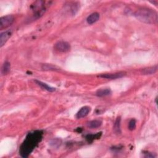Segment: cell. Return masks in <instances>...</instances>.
<instances>
[{
  "label": "cell",
  "mask_w": 158,
  "mask_h": 158,
  "mask_svg": "<svg viewBox=\"0 0 158 158\" xmlns=\"http://www.w3.org/2000/svg\"><path fill=\"white\" fill-rule=\"evenodd\" d=\"M54 48H55L58 51L65 53V52L70 51L71 45L70 44L66 42L61 41V42H58V43L55 44Z\"/></svg>",
  "instance_id": "cell-4"
},
{
  "label": "cell",
  "mask_w": 158,
  "mask_h": 158,
  "mask_svg": "<svg viewBox=\"0 0 158 158\" xmlns=\"http://www.w3.org/2000/svg\"><path fill=\"white\" fill-rule=\"evenodd\" d=\"M157 69V66H155L153 67H147L141 70V73L143 74V75H152V74L155 73Z\"/></svg>",
  "instance_id": "cell-9"
},
{
  "label": "cell",
  "mask_w": 158,
  "mask_h": 158,
  "mask_svg": "<svg viewBox=\"0 0 158 158\" xmlns=\"http://www.w3.org/2000/svg\"><path fill=\"white\" fill-rule=\"evenodd\" d=\"M12 34V30H7L0 35V46L2 47L4 44H5L9 40V38L11 37Z\"/></svg>",
  "instance_id": "cell-6"
},
{
  "label": "cell",
  "mask_w": 158,
  "mask_h": 158,
  "mask_svg": "<svg viewBox=\"0 0 158 158\" xmlns=\"http://www.w3.org/2000/svg\"><path fill=\"white\" fill-rule=\"evenodd\" d=\"M114 130L116 132L121 133V118L118 117L114 123Z\"/></svg>",
  "instance_id": "cell-15"
},
{
  "label": "cell",
  "mask_w": 158,
  "mask_h": 158,
  "mask_svg": "<svg viewBox=\"0 0 158 158\" xmlns=\"http://www.w3.org/2000/svg\"><path fill=\"white\" fill-rule=\"evenodd\" d=\"M126 73L125 72H119L117 73H105V74H101V75L98 76L99 77H101L106 79H117L119 78L124 76H125Z\"/></svg>",
  "instance_id": "cell-5"
},
{
  "label": "cell",
  "mask_w": 158,
  "mask_h": 158,
  "mask_svg": "<svg viewBox=\"0 0 158 158\" xmlns=\"http://www.w3.org/2000/svg\"><path fill=\"white\" fill-rule=\"evenodd\" d=\"M90 107L88 106H84L82 107L79 111L77 114V119H81L83 117H85L90 112Z\"/></svg>",
  "instance_id": "cell-7"
},
{
  "label": "cell",
  "mask_w": 158,
  "mask_h": 158,
  "mask_svg": "<svg viewBox=\"0 0 158 158\" xmlns=\"http://www.w3.org/2000/svg\"><path fill=\"white\" fill-rule=\"evenodd\" d=\"M10 69H11V65H10V63L8 61H6L4 63V64L2 66L1 73L3 74V75L7 74L10 71Z\"/></svg>",
  "instance_id": "cell-13"
},
{
  "label": "cell",
  "mask_w": 158,
  "mask_h": 158,
  "mask_svg": "<svg viewBox=\"0 0 158 158\" xmlns=\"http://www.w3.org/2000/svg\"><path fill=\"white\" fill-rule=\"evenodd\" d=\"M14 21V17L11 15L1 17L0 19V29L3 30L9 27Z\"/></svg>",
  "instance_id": "cell-3"
},
{
  "label": "cell",
  "mask_w": 158,
  "mask_h": 158,
  "mask_svg": "<svg viewBox=\"0 0 158 158\" xmlns=\"http://www.w3.org/2000/svg\"><path fill=\"white\" fill-rule=\"evenodd\" d=\"M102 124V122L99 120H93L88 122L87 125L91 128H96L100 127Z\"/></svg>",
  "instance_id": "cell-11"
},
{
  "label": "cell",
  "mask_w": 158,
  "mask_h": 158,
  "mask_svg": "<svg viewBox=\"0 0 158 158\" xmlns=\"http://www.w3.org/2000/svg\"><path fill=\"white\" fill-rule=\"evenodd\" d=\"M136 128V121L135 119H132L128 123V128L130 130H135Z\"/></svg>",
  "instance_id": "cell-17"
},
{
  "label": "cell",
  "mask_w": 158,
  "mask_h": 158,
  "mask_svg": "<svg viewBox=\"0 0 158 158\" xmlns=\"http://www.w3.org/2000/svg\"><path fill=\"white\" fill-rule=\"evenodd\" d=\"M111 94V91L110 89L106 88V89H101V90H99L96 93V96L99 97H103V96H108Z\"/></svg>",
  "instance_id": "cell-10"
},
{
  "label": "cell",
  "mask_w": 158,
  "mask_h": 158,
  "mask_svg": "<svg viewBox=\"0 0 158 158\" xmlns=\"http://www.w3.org/2000/svg\"><path fill=\"white\" fill-rule=\"evenodd\" d=\"M99 19H100V14H99V13L94 12L91 14L90 16L87 17V21L88 24L91 25L97 22L99 20Z\"/></svg>",
  "instance_id": "cell-8"
},
{
  "label": "cell",
  "mask_w": 158,
  "mask_h": 158,
  "mask_svg": "<svg viewBox=\"0 0 158 158\" xmlns=\"http://www.w3.org/2000/svg\"><path fill=\"white\" fill-rule=\"evenodd\" d=\"M43 133L41 130H35L28 133L26 139L20 146L19 153L23 157H27L34 150L42 140Z\"/></svg>",
  "instance_id": "cell-1"
},
{
  "label": "cell",
  "mask_w": 158,
  "mask_h": 158,
  "mask_svg": "<svg viewBox=\"0 0 158 158\" xmlns=\"http://www.w3.org/2000/svg\"><path fill=\"white\" fill-rule=\"evenodd\" d=\"M135 17L146 24H156L157 22V14L152 9L142 8L137 10L135 13Z\"/></svg>",
  "instance_id": "cell-2"
},
{
  "label": "cell",
  "mask_w": 158,
  "mask_h": 158,
  "mask_svg": "<svg viewBox=\"0 0 158 158\" xmlns=\"http://www.w3.org/2000/svg\"><path fill=\"white\" fill-rule=\"evenodd\" d=\"M42 69L43 70H46V71H48V70H56V67L55 66H53V65H51V64H44V65L42 66Z\"/></svg>",
  "instance_id": "cell-16"
},
{
  "label": "cell",
  "mask_w": 158,
  "mask_h": 158,
  "mask_svg": "<svg viewBox=\"0 0 158 158\" xmlns=\"http://www.w3.org/2000/svg\"><path fill=\"white\" fill-rule=\"evenodd\" d=\"M101 136V132L98 133L95 135H88L86 136V139L88 142H92L94 140L98 139Z\"/></svg>",
  "instance_id": "cell-14"
},
{
  "label": "cell",
  "mask_w": 158,
  "mask_h": 158,
  "mask_svg": "<svg viewBox=\"0 0 158 158\" xmlns=\"http://www.w3.org/2000/svg\"><path fill=\"white\" fill-rule=\"evenodd\" d=\"M35 82L38 84L39 86H40L43 89H44V90H47L48 91L52 92V91H54V90H55V88L48 86L47 84L44 83L43 82H42L38 81V80H35Z\"/></svg>",
  "instance_id": "cell-12"
}]
</instances>
